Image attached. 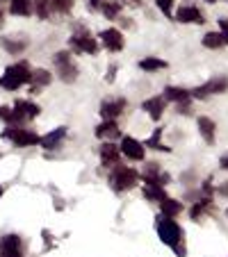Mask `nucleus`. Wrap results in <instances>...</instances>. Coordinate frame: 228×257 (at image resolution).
Listing matches in <instances>:
<instances>
[{
    "label": "nucleus",
    "mask_w": 228,
    "mask_h": 257,
    "mask_svg": "<svg viewBox=\"0 0 228 257\" xmlns=\"http://www.w3.org/2000/svg\"><path fill=\"white\" fill-rule=\"evenodd\" d=\"M50 80H53V75H50L46 68H37V71H32V80H30V84H32L34 89H41V87H48Z\"/></svg>",
    "instance_id": "nucleus-24"
},
{
    "label": "nucleus",
    "mask_w": 228,
    "mask_h": 257,
    "mask_svg": "<svg viewBox=\"0 0 228 257\" xmlns=\"http://www.w3.org/2000/svg\"><path fill=\"white\" fill-rule=\"evenodd\" d=\"M55 66H57V73H59V78H62V82L71 84L78 80V66H75V62H73V57L68 53L59 50V53L55 55Z\"/></svg>",
    "instance_id": "nucleus-6"
},
{
    "label": "nucleus",
    "mask_w": 228,
    "mask_h": 257,
    "mask_svg": "<svg viewBox=\"0 0 228 257\" xmlns=\"http://www.w3.org/2000/svg\"><path fill=\"white\" fill-rule=\"evenodd\" d=\"M196 125H199V132H201V137H203V141L212 146L214 144V127H217L214 125V121L212 118H208V116H199Z\"/></svg>",
    "instance_id": "nucleus-18"
},
{
    "label": "nucleus",
    "mask_w": 228,
    "mask_h": 257,
    "mask_svg": "<svg viewBox=\"0 0 228 257\" xmlns=\"http://www.w3.org/2000/svg\"><path fill=\"white\" fill-rule=\"evenodd\" d=\"M0 121H5L7 125H21V123H25L23 118L19 116V114H16V109L14 107H0Z\"/></svg>",
    "instance_id": "nucleus-27"
},
{
    "label": "nucleus",
    "mask_w": 228,
    "mask_h": 257,
    "mask_svg": "<svg viewBox=\"0 0 228 257\" xmlns=\"http://www.w3.org/2000/svg\"><path fill=\"white\" fill-rule=\"evenodd\" d=\"M98 39H101V44L105 46L110 53H121L123 50V34H121V30H117V28H105V30H101V34H98Z\"/></svg>",
    "instance_id": "nucleus-8"
},
{
    "label": "nucleus",
    "mask_w": 228,
    "mask_h": 257,
    "mask_svg": "<svg viewBox=\"0 0 228 257\" xmlns=\"http://www.w3.org/2000/svg\"><path fill=\"white\" fill-rule=\"evenodd\" d=\"M203 46L205 48H210V50H219V48L226 46V39L221 37V32H208L203 37Z\"/></svg>",
    "instance_id": "nucleus-26"
},
{
    "label": "nucleus",
    "mask_w": 228,
    "mask_h": 257,
    "mask_svg": "<svg viewBox=\"0 0 228 257\" xmlns=\"http://www.w3.org/2000/svg\"><path fill=\"white\" fill-rule=\"evenodd\" d=\"M219 164H221V169H223V171H228V155H223Z\"/></svg>",
    "instance_id": "nucleus-38"
},
{
    "label": "nucleus",
    "mask_w": 228,
    "mask_h": 257,
    "mask_svg": "<svg viewBox=\"0 0 228 257\" xmlns=\"http://www.w3.org/2000/svg\"><path fill=\"white\" fill-rule=\"evenodd\" d=\"M208 209H212V198H201L199 203L192 205V209H189V216L192 218H201Z\"/></svg>",
    "instance_id": "nucleus-28"
},
{
    "label": "nucleus",
    "mask_w": 228,
    "mask_h": 257,
    "mask_svg": "<svg viewBox=\"0 0 228 257\" xmlns=\"http://www.w3.org/2000/svg\"><path fill=\"white\" fill-rule=\"evenodd\" d=\"M64 139H66V127H55L46 137H41V146H44L46 151H55V148H59V144Z\"/></svg>",
    "instance_id": "nucleus-15"
},
{
    "label": "nucleus",
    "mask_w": 228,
    "mask_h": 257,
    "mask_svg": "<svg viewBox=\"0 0 228 257\" xmlns=\"http://www.w3.org/2000/svg\"><path fill=\"white\" fill-rule=\"evenodd\" d=\"M98 155H101L103 166H107V169H117V166L121 164V148H119L117 144H112V141H105V144H101V151H98Z\"/></svg>",
    "instance_id": "nucleus-10"
},
{
    "label": "nucleus",
    "mask_w": 228,
    "mask_h": 257,
    "mask_svg": "<svg viewBox=\"0 0 228 257\" xmlns=\"http://www.w3.org/2000/svg\"><path fill=\"white\" fill-rule=\"evenodd\" d=\"M25 46H28V44H25V41H14V39H5V41H3V48H5V50H10L12 55H19V53H23V50H25Z\"/></svg>",
    "instance_id": "nucleus-30"
},
{
    "label": "nucleus",
    "mask_w": 228,
    "mask_h": 257,
    "mask_svg": "<svg viewBox=\"0 0 228 257\" xmlns=\"http://www.w3.org/2000/svg\"><path fill=\"white\" fill-rule=\"evenodd\" d=\"M103 16L110 21H114L119 14H121V3L119 0H105V5H103Z\"/></svg>",
    "instance_id": "nucleus-29"
},
{
    "label": "nucleus",
    "mask_w": 228,
    "mask_h": 257,
    "mask_svg": "<svg viewBox=\"0 0 228 257\" xmlns=\"http://www.w3.org/2000/svg\"><path fill=\"white\" fill-rule=\"evenodd\" d=\"M141 194H144L146 200H153V203H162L167 198L165 187H153V185H144L141 187Z\"/></svg>",
    "instance_id": "nucleus-22"
},
{
    "label": "nucleus",
    "mask_w": 228,
    "mask_h": 257,
    "mask_svg": "<svg viewBox=\"0 0 228 257\" xmlns=\"http://www.w3.org/2000/svg\"><path fill=\"white\" fill-rule=\"evenodd\" d=\"M219 32H221V37L228 44V19H219Z\"/></svg>",
    "instance_id": "nucleus-34"
},
{
    "label": "nucleus",
    "mask_w": 228,
    "mask_h": 257,
    "mask_svg": "<svg viewBox=\"0 0 228 257\" xmlns=\"http://www.w3.org/2000/svg\"><path fill=\"white\" fill-rule=\"evenodd\" d=\"M165 100L183 105V102H192V91L183 87H167L165 89Z\"/></svg>",
    "instance_id": "nucleus-16"
},
{
    "label": "nucleus",
    "mask_w": 228,
    "mask_h": 257,
    "mask_svg": "<svg viewBox=\"0 0 228 257\" xmlns=\"http://www.w3.org/2000/svg\"><path fill=\"white\" fill-rule=\"evenodd\" d=\"M156 230H158V237L165 246L174 248L178 252V257H185V246H183V228L176 223V218L169 216H158L156 218Z\"/></svg>",
    "instance_id": "nucleus-1"
},
{
    "label": "nucleus",
    "mask_w": 228,
    "mask_h": 257,
    "mask_svg": "<svg viewBox=\"0 0 228 257\" xmlns=\"http://www.w3.org/2000/svg\"><path fill=\"white\" fill-rule=\"evenodd\" d=\"M96 137L98 139H119V125L117 121H103L96 127Z\"/></svg>",
    "instance_id": "nucleus-20"
},
{
    "label": "nucleus",
    "mask_w": 228,
    "mask_h": 257,
    "mask_svg": "<svg viewBox=\"0 0 228 257\" xmlns=\"http://www.w3.org/2000/svg\"><path fill=\"white\" fill-rule=\"evenodd\" d=\"M0 196H3V187H0Z\"/></svg>",
    "instance_id": "nucleus-42"
},
{
    "label": "nucleus",
    "mask_w": 228,
    "mask_h": 257,
    "mask_svg": "<svg viewBox=\"0 0 228 257\" xmlns=\"http://www.w3.org/2000/svg\"><path fill=\"white\" fill-rule=\"evenodd\" d=\"M3 137H5V139H10L12 144H16L19 148H28V146L41 144V137L39 135H34L32 130H25V127H21V125H7L5 132H3Z\"/></svg>",
    "instance_id": "nucleus-4"
},
{
    "label": "nucleus",
    "mask_w": 228,
    "mask_h": 257,
    "mask_svg": "<svg viewBox=\"0 0 228 257\" xmlns=\"http://www.w3.org/2000/svg\"><path fill=\"white\" fill-rule=\"evenodd\" d=\"M203 3H210V5H212V3H217V0H203Z\"/></svg>",
    "instance_id": "nucleus-40"
},
{
    "label": "nucleus",
    "mask_w": 228,
    "mask_h": 257,
    "mask_svg": "<svg viewBox=\"0 0 228 257\" xmlns=\"http://www.w3.org/2000/svg\"><path fill=\"white\" fill-rule=\"evenodd\" d=\"M180 212H183V203H180V200H176V198H169V196H167V198H165V200H162V203H160V214H162V216L176 218V216H178Z\"/></svg>",
    "instance_id": "nucleus-19"
},
{
    "label": "nucleus",
    "mask_w": 228,
    "mask_h": 257,
    "mask_svg": "<svg viewBox=\"0 0 228 257\" xmlns=\"http://www.w3.org/2000/svg\"><path fill=\"white\" fill-rule=\"evenodd\" d=\"M53 10L59 14H68L73 10V0H53Z\"/></svg>",
    "instance_id": "nucleus-32"
},
{
    "label": "nucleus",
    "mask_w": 228,
    "mask_h": 257,
    "mask_svg": "<svg viewBox=\"0 0 228 257\" xmlns=\"http://www.w3.org/2000/svg\"><path fill=\"white\" fill-rule=\"evenodd\" d=\"M174 16H176L178 23H194V25H203L205 23L203 12H201L199 7H194V5H180L178 10H176Z\"/></svg>",
    "instance_id": "nucleus-11"
},
{
    "label": "nucleus",
    "mask_w": 228,
    "mask_h": 257,
    "mask_svg": "<svg viewBox=\"0 0 228 257\" xmlns=\"http://www.w3.org/2000/svg\"><path fill=\"white\" fill-rule=\"evenodd\" d=\"M169 64L165 62V59H160V57H144L139 62V68L141 71H146V73H156V71H162V68H167Z\"/></svg>",
    "instance_id": "nucleus-23"
},
{
    "label": "nucleus",
    "mask_w": 228,
    "mask_h": 257,
    "mask_svg": "<svg viewBox=\"0 0 228 257\" xmlns=\"http://www.w3.org/2000/svg\"><path fill=\"white\" fill-rule=\"evenodd\" d=\"M68 44H71V48L75 50V53H87V55L98 53V41L94 39L92 34H89V30H85V28L73 34L71 39H68Z\"/></svg>",
    "instance_id": "nucleus-7"
},
{
    "label": "nucleus",
    "mask_w": 228,
    "mask_h": 257,
    "mask_svg": "<svg viewBox=\"0 0 228 257\" xmlns=\"http://www.w3.org/2000/svg\"><path fill=\"white\" fill-rule=\"evenodd\" d=\"M165 107H167L165 96H153V98H148V100L141 102V109H144V112L148 114L153 121H158V118L165 114Z\"/></svg>",
    "instance_id": "nucleus-14"
},
{
    "label": "nucleus",
    "mask_w": 228,
    "mask_h": 257,
    "mask_svg": "<svg viewBox=\"0 0 228 257\" xmlns=\"http://www.w3.org/2000/svg\"><path fill=\"white\" fill-rule=\"evenodd\" d=\"M0 3H10V0H0Z\"/></svg>",
    "instance_id": "nucleus-41"
},
{
    "label": "nucleus",
    "mask_w": 228,
    "mask_h": 257,
    "mask_svg": "<svg viewBox=\"0 0 228 257\" xmlns=\"http://www.w3.org/2000/svg\"><path fill=\"white\" fill-rule=\"evenodd\" d=\"M144 146H148V148H153V151H162V153H169V146L162 144V127H158L153 135L148 137V139L144 141Z\"/></svg>",
    "instance_id": "nucleus-25"
},
{
    "label": "nucleus",
    "mask_w": 228,
    "mask_h": 257,
    "mask_svg": "<svg viewBox=\"0 0 228 257\" xmlns=\"http://www.w3.org/2000/svg\"><path fill=\"white\" fill-rule=\"evenodd\" d=\"M126 109V98H112V100L101 102V116L105 121H114L117 116H121Z\"/></svg>",
    "instance_id": "nucleus-13"
},
{
    "label": "nucleus",
    "mask_w": 228,
    "mask_h": 257,
    "mask_svg": "<svg viewBox=\"0 0 228 257\" xmlns=\"http://www.w3.org/2000/svg\"><path fill=\"white\" fill-rule=\"evenodd\" d=\"M139 180H141V175L137 173V169L119 164L117 169H112V173H110V187L114 191H119V194H121V191L135 189Z\"/></svg>",
    "instance_id": "nucleus-3"
},
{
    "label": "nucleus",
    "mask_w": 228,
    "mask_h": 257,
    "mask_svg": "<svg viewBox=\"0 0 228 257\" xmlns=\"http://www.w3.org/2000/svg\"><path fill=\"white\" fill-rule=\"evenodd\" d=\"M226 89H228L226 75H214V78H210L208 82H203V84H199V87L192 89V98H196V100H205V98H210V96L223 93Z\"/></svg>",
    "instance_id": "nucleus-5"
},
{
    "label": "nucleus",
    "mask_w": 228,
    "mask_h": 257,
    "mask_svg": "<svg viewBox=\"0 0 228 257\" xmlns=\"http://www.w3.org/2000/svg\"><path fill=\"white\" fill-rule=\"evenodd\" d=\"M119 148H121V155H126L128 160H132V162H141L146 155V146L141 144V141H137L135 137H123Z\"/></svg>",
    "instance_id": "nucleus-9"
},
{
    "label": "nucleus",
    "mask_w": 228,
    "mask_h": 257,
    "mask_svg": "<svg viewBox=\"0 0 228 257\" xmlns=\"http://www.w3.org/2000/svg\"><path fill=\"white\" fill-rule=\"evenodd\" d=\"M34 3L32 0H10V14L14 16H30Z\"/></svg>",
    "instance_id": "nucleus-21"
},
{
    "label": "nucleus",
    "mask_w": 228,
    "mask_h": 257,
    "mask_svg": "<svg viewBox=\"0 0 228 257\" xmlns=\"http://www.w3.org/2000/svg\"><path fill=\"white\" fill-rule=\"evenodd\" d=\"M87 3H89V10L94 12H101L103 5H105V0H87Z\"/></svg>",
    "instance_id": "nucleus-35"
},
{
    "label": "nucleus",
    "mask_w": 228,
    "mask_h": 257,
    "mask_svg": "<svg viewBox=\"0 0 228 257\" xmlns=\"http://www.w3.org/2000/svg\"><path fill=\"white\" fill-rule=\"evenodd\" d=\"M156 5L167 19H174V0H156Z\"/></svg>",
    "instance_id": "nucleus-31"
},
{
    "label": "nucleus",
    "mask_w": 228,
    "mask_h": 257,
    "mask_svg": "<svg viewBox=\"0 0 228 257\" xmlns=\"http://www.w3.org/2000/svg\"><path fill=\"white\" fill-rule=\"evenodd\" d=\"M32 80V71L25 62H19V64H12V66L5 68V73L0 75V89L5 91H16L21 89L23 84H30Z\"/></svg>",
    "instance_id": "nucleus-2"
},
{
    "label": "nucleus",
    "mask_w": 228,
    "mask_h": 257,
    "mask_svg": "<svg viewBox=\"0 0 228 257\" xmlns=\"http://www.w3.org/2000/svg\"><path fill=\"white\" fill-rule=\"evenodd\" d=\"M14 109H16V114H19L23 121L39 116V112H41L39 105H34V102H30V100H16L14 102Z\"/></svg>",
    "instance_id": "nucleus-17"
},
{
    "label": "nucleus",
    "mask_w": 228,
    "mask_h": 257,
    "mask_svg": "<svg viewBox=\"0 0 228 257\" xmlns=\"http://www.w3.org/2000/svg\"><path fill=\"white\" fill-rule=\"evenodd\" d=\"M219 196H223V198H228V182H223V185H219Z\"/></svg>",
    "instance_id": "nucleus-37"
},
{
    "label": "nucleus",
    "mask_w": 228,
    "mask_h": 257,
    "mask_svg": "<svg viewBox=\"0 0 228 257\" xmlns=\"http://www.w3.org/2000/svg\"><path fill=\"white\" fill-rule=\"evenodd\" d=\"M0 257H23V243L21 237L16 234H7L0 239Z\"/></svg>",
    "instance_id": "nucleus-12"
},
{
    "label": "nucleus",
    "mask_w": 228,
    "mask_h": 257,
    "mask_svg": "<svg viewBox=\"0 0 228 257\" xmlns=\"http://www.w3.org/2000/svg\"><path fill=\"white\" fill-rule=\"evenodd\" d=\"M114 78H117V64H112V66L107 68V75H105L107 82H114Z\"/></svg>",
    "instance_id": "nucleus-36"
},
{
    "label": "nucleus",
    "mask_w": 228,
    "mask_h": 257,
    "mask_svg": "<svg viewBox=\"0 0 228 257\" xmlns=\"http://www.w3.org/2000/svg\"><path fill=\"white\" fill-rule=\"evenodd\" d=\"M121 3H128V5H141V0H121Z\"/></svg>",
    "instance_id": "nucleus-39"
},
{
    "label": "nucleus",
    "mask_w": 228,
    "mask_h": 257,
    "mask_svg": "<svg viewBox=\"0 0 228 257\" xmlns=\"http://www.w3.org/2000/svg\"><path fill=\"white\" fill-rule=\"evenodd\" d=\"M214 189H212V178H205L201 185V198H212Z\"/></svg>",
    "instance_id": "nucleus-33"
}]
</instances>
